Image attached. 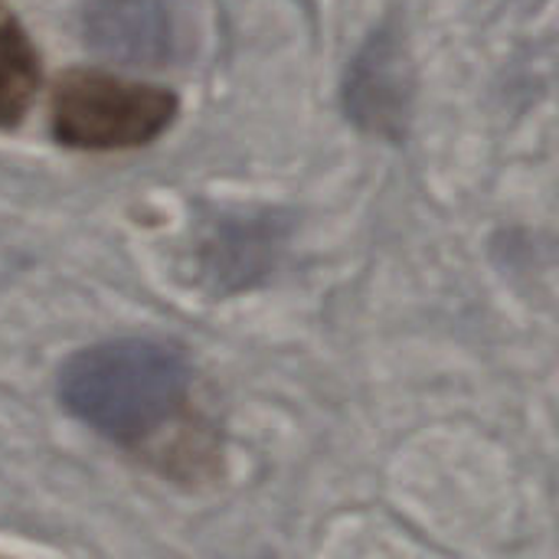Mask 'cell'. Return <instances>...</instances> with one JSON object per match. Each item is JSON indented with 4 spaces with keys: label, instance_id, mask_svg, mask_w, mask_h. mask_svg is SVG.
Masks as SVG:
<instances>
[{
    "label": "cell",
    "instance_id": "4",
    "mask_svg": "<svg viewBox=\"0 0 559 559\" xmlns=\"http://www.w3.org/2000/svg\"><path fill=\"white\" fill-rule=\"evenodd\" d=\"M39 85V62L13 13L0 3V128L20 121Z\"/></svg>",
    "mask_w": 559,
    "mask_h": 559
},
{
    "label": "cell",
    "instance_id": "3",
    "mask_svg": "<svg viewBox=\"0 0 559 559\" xmlns=\"http://www.w3.org/2000/svg\"><path fill=\"white\" fill-rule=\"evenodd\" d=\"M85 43L124 66H164L177 49L167 0H92L82 13Z\"/></svg>",
    "mask_w": 559,
    "mask_h": 559
},
{
    "label": "cell",
    "instance_id": "1",
    "mask_svg": "<svg viewBox=\"0 0 559 559\" xmlns=\"http://www.w3.org/2000/svg\"><path fill=\"white\" fill-rule=\"evenodd\" d=\"M187 364L154 341H108L69 357L59 396L72 416L115 442H141L187 396Z\"/></svg>",
    "mask_w": 559,
    "mask_h": 559
},
{
    "label": "cell",
    "instance_id": "2",
    "mask_svg": "<svg viewBox=\"0 0 559 559\" xmlns=\"http://www.w3.org/2000/svg\"><path fill=\"white\" fill-rule=\"evenodd\" d=\"M177 115L167 88L75 69L56 82L52 134L79 151H121L154 141Z\"/></svg>",
    "mask_w": 559,
    "mask_h": 559
}]
</instances>
